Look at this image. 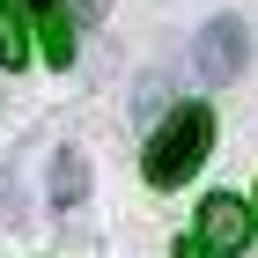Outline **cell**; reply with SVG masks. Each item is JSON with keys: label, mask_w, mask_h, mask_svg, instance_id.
Here are the masks:
<instances>
[{"label": "cell", "mask_w": 258, "mask_h": 258, "mask_svg": "<svg viewBox=\"0 0 258 258\" xmlns=\"http://www.w3.org/2000/svg\"><path fill=\"white\" fill-rule=\"evenodd\" d=\"M30 59V0H0V67Z\"/></svg>", "instance_id": "cell-5"}, {"label": "cell", "mask_w": 258, "mask_h": 258, "mask_svg": "<svg viewBox=\"0 0 258 258\" xmlns=\"http://www.w3.org/2000/svg\"><path fill=\"white\" fill-rule=\"evenodd\" d=\"M207 148H214V111H207V103H184V111H170V118L155 125L140 170H148L155 192H170V184H184L199 162H207Z\"/></svg>", "instance_id": "cell-1"}, {"label": "cell", "mask_w": 258, "mask_h": 258, "mask_svg": "<svg viewBox=\"0 0 258 258\" xmlns=\"http://www.w3.org/2000/svg\"><path fill=\"white\" fill-rule=\"evenodd\" d=\"M30 15L44 22V59H52V67H67V59H74V30H67L59 0H30Z\"/></svg>", "instance_id": "cell-6"}, {"label": "cell", "mask_w": 258, "mask_h": 258, "mask_svg": "<svg viewBox=\"0 0 258 258\" xmlns=\"http://www.w3.org/2000/svg\"><path fill=\"white\" fill-rule=\"evenodd\" d=\"M170 251H177V258H221V251H214L207 236H184V243H170Z\"/></svg>", "instance_id": "cell-8"}, {"label": "cell", "mask_w": 258, "mask_h": 258, "mask_svg": "<svg viewBox=\"0 0 258 258\" xmlns=\"http://www.w3.org/2000/svg\"><path fill=\"white\" fill-rule=\"evenodd\" d=\"M89 199V162H81V148H59L52 155V207H81Z\"/></svg>", "instance_id": "cell-4"}, {"label": "cell", "mask_w": 258, "mask_h": 258, "mask_svg": "<svg viewBox=\"0 0 258 258\" xmlns=\"http://www.w3.org/2000/svg\"><path fill=\"white\" fill-rule=\"evenodd\" d=\"M162 103H170V74H148V81H140V96H133V111H140V118H155Z\"/></svg>", "instance_id": "cell-7"}, {"label": "cell", "mask_w": 258, "mask_h": 258, "mask_svg": "<svg viewBox=\"0 0 258 258\" xmlns=\"http://www.w3.org/2000/svg\"><path fill=\"white\" fill-rule=\"evenodd\" d=\"M199 236L214 243V251H243V243H251V207H243L236 192H214L199 207Z\"/></svg>", "instance_id": "cell-3"}, {"label": "cell", "mask_w": 258, "mask_h": 258, "mask_svg": "<svg viewBox=\"0 0 258 258\" xmlns=\"http://www.w3.org/2000/svg\"><path fill=\"white\" fill-rule=\"evenodd\" d=\"M192 67H199V81H236L251 67V30L236 15H214L199 30V44H192Z\"/></svg>", "instance_id": "cell-2"}, {"label": "cell", "mask_w": 258, "mask_h": 258, "mask_svg": "<svg viewBox=\"0 0 258 258\" xmlns=\"http://www.w3.org/2000/svg\"><path fill=\"white\" fill-rule=\"evenodd\" d=\"M103 8H111V0H74V15H81V22H96Z\"/></svg>", "instance_id": "cell-9"}]
</instances>
